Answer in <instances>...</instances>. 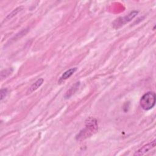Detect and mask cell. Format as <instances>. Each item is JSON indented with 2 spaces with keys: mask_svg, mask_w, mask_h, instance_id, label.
Returning a JSON list of instances; mask_svg holds the SVG:
<instances>
[{
  "mask_svg": "<svg viewBox=\"0 0 156 156\" xmlns=\"http://www.w3.org/2000/svg\"><path fill=\"white\" fill-rule=\"evenodd\" d=\"M43 78H40L38 79L37 80H36L29 88V90H27V93H31L33 91L37 90L43 83Z\"/></svg>",
  "mask_w": 156,
  "mask_h": 156,
  "instance_id": "cell-7",
  "label": "cell"
},
{
  "mask_svg": "<svg viewBox=\"0 0 156 156\" xmlns=\"http://www.w3.org/2000/svg\"><path fill=\"white\" fill-rule=\"evenodd\" d=\"M1 100L2 101V99L6 96L7 94V88H2L1 90Z\"/></svg>",
  "mask_w": 156,
  "mask_h": 156,
  "instance_id": "cell-10",
  "label": "cell"
},
{
  "mask_svg": "<svg viewBox=\"0 0 156 156\" xmlns=\"http://www.w3.org/2000/svg\"><path fill=\"white\" fill-rule=\"evenodd\" d=\"M138 13V11L133 10L124 16L118 18L113 21L112 24L113 27L115 29H118L121 27V26L125 25L126 23L130 21L133 18H134L136 16Z\"/></svg>",
  "mask_w": 156,
  "mask_h": 156,
  "instance_id": "cell-3",
  "label": "cell"
},
{
  "mask_svg": "<svg viewBox=\"0 0 156 156\" xmlns=\"http://www.w3.org/2000/svg\"><path fill=\"white\" fill-rule=\"evenodd\" d=\"M13 71V69L12 68L10 69H4L3 71H1V79H2L3 78H5L6 77H7L9 75H10Z\"/></svg>",
  "mask_w": 156,
  "mask_h": 156,
  "instance_id": "cell-9",
  "label": "cell"
},
{
  "mask_svg": "<svg viewBox=\"0 0 156 156\" xmlns=\"http://www.w3.org/2000/svg\"><path fill=\"white\" fill-rule=\"evenodd\" d=\"M23 9V7L22 6H20V7H18L17 8H16L15 9H14L10 13H9L7 17L5 18V20H9L10 19H11L12 18H13L14 16H15L18 13H19L20 12H21L22 10Z\"/></svg>",
  "mask_w": 156,
  "mask_h": 156,
  "instance_id": "cell-8",
  "label": "cell"
},
{
  "mask_svg": "<svg viewBox=\"0 0 156 156\" xmlns=\"http://www.w3.org/2000/svg\"><path fill=\"white\" fill-rule=\"evenodd\" d=\"M155 93L154 91H147L141 96L140 104L143 110H149L155 106Z\"/></svg>",
  "mask_w": 156,
  "mask_h": 156,
  "instance_id": "cell-2",
  "label": "cell"
},
{
  "mask_svg": "<svg viewBox=\"0 0 156 156\" xmlns=\"http://www.w3.org/2000/svg\"><path fill=\"white\" fill-rule=\"evenodd\" d=\"M76 70H77V68H70V69L66 70L65 72H64L63 73V74L60 77L58 82H61L62 81L66 80L67 79L70 77L76 72Z\"/></svg>",
  "mask_w": 156,
  "mask_h": 156,
  "instance_id": "cell-6",
  "label": "cell"
},
{
  "mask_svg": "<svg viewBox=\"0 0 156 156\" xmlns=\"http://www.w3.org/2000/svg\"><path fill=\"white\" fill-rule=\"evenodd\" d=\"M98 130V124L96 119L93 117H89L85 121V128L79 132L76 135V139L77 141H82L94 134Z\"/></svg>",
  "mask_w": 156,
  "mask_h": 156,
  "instance_id": "cell-1",
  "label": "cell"
},
{
  "mask_svg": "<svg viewBox=\"0 0 156 156\" xmlns=\"http://www.w3.org/2000/svg\"><path fill=\"white\" fill-rule=\"evenodd\" d=\"M155 143H156V141H155V140H154L152 141L147 143V144L143 146V147L140 148L138 150H137L135 152L134 155H142L145 154L146 153L149 152L150 150H151L152 149L155 147Z\"/></svg>",
  "mask_w": 156,
  "mask_h": 156,
  "instance_id": "cell-4",
  "label": "cell"
},
{
  "mask_svg": "<svg viewBox=\"0 0 156 156\" xmlns=\"http://www.w3.org/2000/svg\"><path fill=\"white\" fill-rule=\"evenodd\" d=\"M79 85H80V82H77L73 85H72L70 87V88L66 91V93L65 95V99H68L73 94H74L76 92V91L78 90V88L79 87Z\"/></svg>",
  "mask_w": 156,
  "mask_h": 156,
  "instance_id": "cell-5",
  "label": "cell"
}]
</instances>
